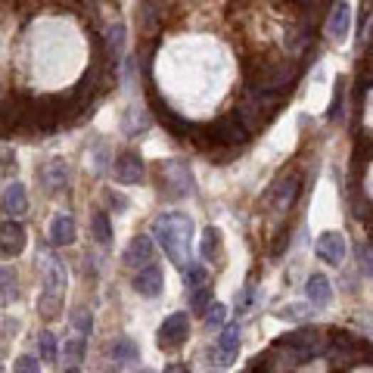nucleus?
I'll return each instance as SVG.
<instances>
[{
	"label": "nucleus",
	"mask_w": 373,
	"mask_h": 373,
	"mask_svg": "<svg viewBox=\"0 0 373 373\" xmlns=\"http://www.w3.org/2000/svg\"><path fill=\"white\" fill-rule=\"evenodd\" d=\"M193 218L190 215H184V211H162V215L152 221V240H156L159 246H162V252H165V258L172 261L174 268H190L193 265V258H190V252H193Z\"/></svg>",
	"instance_id": "f257e3e1"
},
{
	"label": "nucleus",
	"mask_w": 373,
	"mask_h": 373,
	"mask_svg": "<svg viewBox=\"0 0 373 373\" xmlns=\"http://www.w3.org/2000/svg\"><path fill=\"white\" fill-rule=\"evenodd\" d=\"M320 352H324V333L315 327H299L274 342V354H283L286 367H299V364L311 361Z\"/></svg>",
	"instance_id": "f03ea898"
},
{
	"label": "nucleus",
	"mask_w": 373,
	"mask_h": 373,
	"mask_svg": "<svg viewBox=\"0 0 373 373\" xmlns=\"http://www.w3.org/2000/svg\"><path fill=\"white\" fill-rule=\"evenodd\" d=\"M193 186H196V181H193V172L186 168V162H181V159L162 162V168H159V190H162L168 199L193 196V193H196Z\"/></svg>",
	"instance_id": "7ed1b4c3"
},
{
	"label": "nucleus",
	"mask_w": 373,
	"mask_h": 373,
	"mask_svg": "<svg viewBox=\"0 0 373 373\" xmlns=\"http://www.w3.org/2000/svg\"><path fill=\"white\" fill-rule=\"evenodd\" d=\"M63 295H65V268L63 261L50 258V268H47V280H44V293L38 299V308L47 320H56L59 311H63Z\"/></svg>",
	"instance_id": "20e7f679"
},
{
	"label": "nucleus",
	"mask_w": 373,
	"mask_h": 373,
	"mask_svg": "<svg viewBox=\"0 0 373 373\" xmlns=\"http://www.w3.org/2000/svg\"><path fill=\"white\" fill-rule=\"evenodd\" d=\"M293 81H295V69H293L290 63H265V65H261V69L256 72V78H252L249 88L283 97V93H290Z\"/></svg>",
	"instance_id": "39448f33"
},
{
	"label": "nucleus",
	"mask_w": 373,
	"mask_h": 373,
	"mask_svg": "<svg viewBox=\"0 0 373 373\" xmlns=\"http://www.w3.org/2000/svg\"><path fill=\"white\" fill-rule=\"evenodd\" d=\"M186 339H190V317H186V311H177V315L162 320L159 336H156V345L162 352H177V349H184L186 345Z\"/></svg>",
	"instance_id": "423d86ee"
},
{
	"label": "nucleus",
	"mask_w": 373,
	"mask_h": 373,
	"mask_svg": "<svg viewBox=\"0 0 373 373\" xmlns=\"http://www.w3.org/2000/svg\"><path fill=\"white\" fill-rule=\"evenodd\" d=\"M162 290H165L162 265L149 261V265L137 268V274H134V293L143 295V299H156V295H162Z\"/></svg>",
	"instance_id": "0eeeda50"
},
{
	"label": "nucleus",
	"mask_w": 373,
	"mask_h": 373,
	"mask_svg": "<svg viewBox=\"0 0 373 373\" xmlns=\"http://www.w3.org/2000/svg\"><path fill=\"white\" fill-rule=\"evenodd\" d=\"M315 252H317L320 261H327V265L339 268L345 261V256H349V243H345V236L339 233V231H327V233L317 236Z\"/></svg>",
	"instance_id": "6e6552de"
},
{
	"label": "nucleus",
	"mask_w": 373,
	"mask_h": 373,
	"mask_svg": "<svg viewBox=\"0 0 373 373\" xmlns=\"http://www.w3.org/2000/svg\"><path fill=\"white\" fill-rule=\"evenodd\" d=\"M249 137H252V134L246 131V125H243L233 112L224 115V118H218V122L211 125V140H215V143H227V147H236V143H249Z\"/></svg>",
	"instance_id": "1a4fd4ad"
},
{
	"label": "nucleus",
	"mask_w": 373,
	"mask_h": 373,
	"mask_svg": "<svg viewBox=\"0 0 373 373\" xmlns=\"http://www.w3.org/2000/svg\"><path fill=\"white\" fill-rule=\"evenodd\" d=\"M25 243H28L25 227L19 221H13V218H6V221L0 224V252H4L6 258H16L25 252Z\"/></svg>",
	"instance_id": "9d476101"
},
{
	"label": "nucleus",
	"mask_w": 373,
	"mask_h": 373,
	"mask_svg": "<svg viewBox=\"0 0 373 373\" xmlns=\"http://www.w3.org/2000/svg\"><path fill=\"white\" fill-rule=\"evenodd\" d=\"M112 174H115V181H122V184H140L143 174H147V165H143V159L137 152L128 149V152H118Z\"/></svg>",
	"instance_id": "9b49d317"
},
{
	"label": "nucleus",
	"mask_w": 373,
	"mask_h": 373,
	"mask_svg": "<svg viewBox=\"0 0 373 373\" xmlns=\"http://www.w3.org/2000/svg\"><path fill=\"white\" fill-rule=\"evenodd\" d=\"M299 193H302V177L299 174H283L274 181V186H270V199L277 202L280 211H290L293 202L299 199Z\"/></svg>",
	"instance_id": "f8f14e48"
},
{
	"label": "nucleus",
	"mask_w": 373,
	"mask_h": 373,
	"mask_svg": "<svg viewBox=\"0 0 373 373\" xmlns=\"http://www.w3.org/2000/svg\"><path fill=\"white\" fill-rule=\"evenodd\" d=\"M236 354H240V327L231 324L221 330V336L215 342V364L218 367H231L236 361Z\"/></svg>",
	"instance_id": "ddd939ff"
},
{
	"label": "nucleus",
	"mask_w": 373,
	"mask_h": 373,
	"mask_svg": "<svg viewBox=\"0 0 373 373\" xmlns=\"http://www.w3.org/2000/svg\"><path fill=\"white\" fill-rule=\"evenodd\" d=\"M0 211H4L6 218H13V221H19L25 211H28V193H25V184H19V181L6 184L4 196H0Z\"/></svg>",
	"instance_id": "4468645a"
},
{
	"label": "nucleus",
	"mask_w": 373,
	"mask_h": 373,
	"mask_svg": "<svg viewBox=\"0 0 373 373\" xmlns=\"http://www.w3.org/2000/svg\"><path fill=\"white\" fill-rule=\"evenodd\" d=\"M152 256H156V243H152V236L149 233H137L131 240V246L125 249V261H128L131 268H143V265H149Z\"/></svg>",
	"instance_id": "2eb2a0df"
},
{
	"label": "nucleus",
	"mask_w": 373,
	"mask_h": 373,
	"mask_svg": "<svg viewBox=\"0 0 373 373\" xmlns=\"http://www.w3.org/2000/svg\"><path fill=\"white\" fill-rule=\"evenodd\" d=\"M305 299H308L311 308H324L333 299V286H330L327 274H311L308 283H305Z\"/></svg>",
	"instance_id": "dca6fc26"
},
{
	"label": "nucleus",
	"mask_w": 373,
	"mask_h": 373,
	"mask_svg": "<svg viewBox=\"0 0 373 373\" xmlns=\"http://www.w3.org/2000/svg\"><path fill=\"white\" fill-rule=\"evenodd\" d=\"M75 236H78V227H75V218L72 215H59L50 221V243L53 246H72Z\"/></svg>",
	"instance_id": "f3484780"
},
{
	"label": "nucleus",
	"mask_w": 373,
	"mask_h": 373,
	"mask_svg": "<svg viewBox=\"0 0 373 373\" xmlns=\"http://www.w3.org/2000/svg\"><path fill=\"white\" fill-rule=\"evenodd\" d=\"M349 22H352L349 4H345V0H339L336 10L330 13V19H327V35L333 38V41H342L345 35H349Z\"/></svg>",
	"instance_id": "a211bd4d"
},
{
	"label": "nucleus",
	"mask_w": 373,
	"mask_h": 373,
	"mask_svg": "<svg viewBox=\"0 0 373 373\" xmlns=\"http://www.w3.org/2000/svg\"><path fill=\"white\" fill-rule=\"evenodd\" d=\"M199 256H202V261H218V258H221V231H218V227L209 224L206 231H202Z\"/></svg>",
	"instance_id": "6ab92c4d"
},
{
	"label": "nucleus",
	"mask_w": 373,
	"mask_h": 373,
	"mask_svg": "<svg viewBox=\"0 0 373 373\" xmlns=\"http://www.w3.org/2000/svg\"><path fill=\"white\" fill-rule=\"evenodd\" d=\"M44 184H47V190H63L65 186V181H69V168H65L63 162H59V159H53V162H50L44 172Z\"/></svg>",
	"instance_id": "aec40b11"
},
{
	"label": "nucleus",
	"mask_w": 373,
	"mask_h": 373,
	"mask_svg": "<svg viewBox=\"0 0 373 373\" xmlns=\"http://www.w3.org/2000/svg\"><path fill=\"white\" fill-rule=\"evenodd\" d=\"M112 358L118 364H131V361H140V349H137V342L128 336H122V339H115L112 342Z\"/></svg>",
	"instance_id": "412c9836"
},
{
	"label": "nucleus",
	"mask_w": 373,
	"mask_h": 373,
	"mask_svg": "<svg viewBox=\"0 0 373 373\" xmlns=\"http://www.w3.org/2000/svg\"><path fill=\"white\" fill-rule=\"evenodd\" d=\"M209 305H211V283H209V280H202V283L190 286V311L202 315Z\"/></svg>",
	"instance_id": "4be33fe9"
},
{
	"label": "nucleus",
	"mask_w": 373,
	"mask_h": 373,
	"mask_svg": "<svg viewBox=\"0 0 373 373\" xmlns=\"http://www.w3.org/2000/svg\"><path fill=\"white\" fill-rule=\"evenodd\" d=\"M90 227H93V236H97L100 246H112V224H109L106 211H97V215H93V221H90Z\"/></svg>",
	"instance_id": "5701e85b"
},
{
	"label": "nucleus",
	"mask_w": 373,
	"mask_h": 373,
	"mask_svg": "<svg viewBox=\"0 0 373 373\" xmlns=\"http://www.w3.org/2000/svg\"><path fill=\"white\" fill-rule=\"evenodd\" d=\"M280 317L283 320H308L311 317V305L308 302H293V305H283V308H280Z\"/></svg>",
	"instance_id": "b1692460"
},
{
	"label": "nucleus",
	"mask_w": 373,
	"mask_h": 373,
	"mask_svg": "<svg viewBox=\"0 0 373 373\" xmlns=\"http://www.w3.org/2000/svg\"><path fill=\"white\" fill-rule=\"evenodd\" d=\"M63 354L69 361H81L84 354H88V336H75V339H69V342L63 345Z\"/></svg>",
	"instance_id": "393cba45"
},
{
	"label": "nucleus",
	"mask_w": 373,
	"mask_h": 373,
	"mask_svg": "<svg viewBox=\"0 0 373 373\" xmlns=\"http://www.w3.org/2000/svg\"><path fill=\"white\" fill-rule=\"evenodd\" d=\"M38 358L41 361H56V336L53 333L38 336Z\"/></svg>",
	"instance_id": "a878e982"
},
{
	"label": "nucleus",
	"mask_w": 373,
	"mask_h": 373,
	"mask_svg": "<svg viewBox=\"0 0 373 373\" xmlns=\"http://www.w3.org/2000/svg\"><path fill=\"white\" fill-rule=\"evenodd\" d=\"M202 317H206V327H209V330H211V327H215V330H218V327H221V324H224V317H227V308H224V305H221V302H211V305H209V308H206V311H202Z\"/></svg>",
	"instance_id": "bb28decb"
},
{
	"label": "nucleus",
	"mask_w": 373,
	"mask_h": 373,
	"mask_svg": "<svg viewBox=\"0 0 373 373\" xmlns=\"http://www.w3.org/2000/svg\"><path fill=\"white\" fill-rule=\"evenodd\" d=\"M345 81L339 78L336 81V93H333V106H330V122H339V118H342L345 112Z\"/></svg>",
	"instance_id": "cd10ccee"
},
{
	"label": "nucleus",
	"mask_w": 373,
	"mask_h": 373,
	"mask_svg": "<svg viewBox=\"0 0 373 373\" xmlns=\"http://www.w3.org/2000/svg\"><path fill=\"white\" fill-rule=\"evenodd\" d=\"M72 324H75V330H78V336H90V327H93V320H90V311H84V308H78L72 315Z\"/></svg>",
	"instance_id": "c85d7f7f"
},
{
	"label": "nucleus",
	"mask_w": 373,
	"mask_h": 373,
	"mask_svg": "<svg viewBox=\"0 0 373 373\" xmlns=\"http://www.w3.org/2000/svg\"><path fill=\"white\" fill-rule=\"evenodd\" d=\"M13 373H41V364L35 354H22V358H16Z\"/></svg>",
	"instance_id": "c756f323"
},
{
	"label": "nucleus",
	"mask_w": 373,
	"mask_h": 373,
	"mask_svg": "<svg viewBox=\"0 0 373 373\" xmlns=\"http://www.w3.org/2000/svg\"><path fill=\"white\" fill-rule=\"evenodd\" d=\"M0 295H16V270L0 268Z\"/></svg>",
	"instance_id": "7c9ffc66"
},
{
	"label": "nucleus",
	"mask_w": 373,
	"mask_h": 373,
	"mask_svg": "<svg viewBox=\"0 0 373 373\" xmlns=\"http://www.w3.org/2000/svg\"><path fill=\"white\" fill-rule=\"evenodd\" d=\"M122 47H125V25H115V28L109 31V50L115 53V59L122 56Z\"/></svg>",
	"instance_id": "2f4dec72"
},
{
	"label": "nucleus",
	"mask_w": 373,
	"mask_h": 373,
	"mask_svg": "<svg viewBox=\"0 0 373 373\" xmlns=\"http://www.w3.org/2000/svg\"><path fill=\"white\" fill-rule=\"evenodd\" d=\"M358 261H361L364 277H367V274H370V243H361V246H358Z\"/></svg>",
	"instance_id": "473e14b6"
},
{
	"label": "nucleus",
	"mask_w": 373,
	"mask_h": 373,
	"mask_svg": "<svg viewBox=\"0 0 373 373\" xmlns=\"http://www.w3.org/2000/svg\"><path fill=\"white\" fill-rule=\"evenodd\" d=\"M252 305V286H246V290L240 293V299H236V315H246Z\"/></svg>",
	"instance_id": "72a5a7b5"
},
{
	"label": "nucleus",
	"mask_w": 373,
	"mask_h": 373,
	"mask_svg": "<svg viewBox=\"0 0 373 373\" xmlns=\"http://www.w3.org/2000/svg\"><path fill=\"white\" fill-rule=\"evenodd\" d=\"M109 206H115V209H128V199L118 196V193H109Z\"/></svg>",
	"instance_id": "f704fd0d"
},
{
	"label": "nucleus",
	"mask_w": 373,
	"mask_h": 373,
	"mask_svg": "<svg viewBox=\"0 0 373 373\" xmlns=\"http://www.w3.org/2000/svg\"><path fill=\"white\" fill-rule=\"evenodd\" d=\"M165 373H190V367H186V364H168Z\"/></svg>",
	"instance_id": "c9c22d12"
},
{
	"label": "nucleus",
	"mask_w": 373,
	"mask_h": 373,
	"mask_svg": "<svg viewBox=\"0 0 373 373\" xmlns=\"http://www.w3.org/2000/svg\"><path fill=\"white\" fill-rule=\"evenodd\" d=\"M299 4L305 6V10H317V6L324 4V0H299Z\"/></svg>",
	"instance_id": "e433bc0d"
},
{
	"label": "nucleus",
	"mask_w": 373,
	"mask_h": 373,
	"mask_svg": "<svg viewBox=\"0 0 373 373\" xmlns=\"http://www.w3.org/2000/svg\"><path fill=\"white\" fill-rule=\"evenodd\" d=\"M65 373H81V370H78V367H69V370H65Z\"/></svg>",
	"instance_id": "4c0bfd02"
}]
</instances>
